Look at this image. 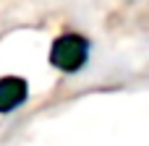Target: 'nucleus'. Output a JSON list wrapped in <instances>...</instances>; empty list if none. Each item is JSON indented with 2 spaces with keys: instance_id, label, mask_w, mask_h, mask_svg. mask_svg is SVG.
I'll return each mask as SVG.
<instances>
[{
  "instance_id": "obj_1",
  "label": "nucleus",
  "mask_w": 149,
  "mask_h": 146,
  "mask_svg": "<svg viewBox=\"0 0 149 146\" xmlns=\"http://www.w3.org/2000/svg\"><path fill=\"white\" fill-rule=\"evenodd\" d=\"M86 55H89V44L84 37L79 34H63L52 42V50H50V63L58 68V71H65V73H76L84 68L86 63Z\"/></svg>"
},
{
  "instance_id": "obj_2",
  "label": "nucleus",
  "mask_w": 149,
  "mask_h": 146,
  "mask_svg": "<svg viewBox=\"0 0 149 146\" xmlns=\"http://www.w3.org/2000/svg\"><path fill=\"white\" fill-rule=\"evenodd\" d=\"M29 86L24 78L18 76H5L0 78V112H13L16 107H21L26 102Z\"/></svg>"
}]
</instances>
